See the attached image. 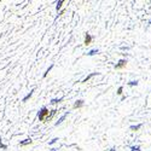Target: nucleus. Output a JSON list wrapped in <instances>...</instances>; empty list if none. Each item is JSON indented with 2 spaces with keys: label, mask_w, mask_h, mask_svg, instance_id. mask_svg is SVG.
<instances>
[{
  "label": "nucleus",
  "mask_w": 151,
  "mask_h": 151,
  "mask_svg": "<svg viewBox=\"0 0 151 151\" xmlns=\"http://www.w3.org/2000/svg\"><path fill=\"white\" fill-rule=\"evenodd\" d=\"M56 111H57V110H52L51 114L48 115V109H47L46 106H42L41 110L37 112V117H39V120L42 121V122H47V121H50V120L53 117V115L56 114Z\"/></svg>",
  "instance_id": "f257e3e1"
},
{
  "label": "nucleus",
  "mask_w": 151,
  "mask_h": 151,
  "mask_svg": "<svg viewBox=\"0 0 151 151\" xmlns=\"http://www.w3.org/2000/svg\"><path fill=\"white\" fill-rule=\"evenodd\" d=\"M83 105V100H76V102H75V104H74V109H78V108H81Z\"/></svg>",
  "instance_id": "f03ea898"
},
{
  "label": "nucleus",
  "mask_w": 151,
  "mask_h": 151,
  "mask_svg": "<svg viewBox=\"0 0 151 151\" xmlns=\"http://www.w3.org/2000/svg\"><path fill=\"white\" fill-rule=\"evenodd\" d=\"M126 63H127V60H126V59H121V60L119 62V64H116V65H115V68H116V69H119V68H122V67L126 64Z\"/></svg>",
  "instance_id": "7ed1b4c3"
},
{
  "label": "nucleus",
  "mask_w": 151,
  "mask_h": 151,
  "mask_svg": "<svg viewBox=\"0 0 151 151\" xmlns=\"http://www.w3.org/2000/svg\"><path fill=\"white\" fill-rule=\"evenodd\" d=\"M32 142H33V140L30 139V138H28V139H24L23 142H21V143H19V145H21V146H24V145H28V144H32Z\"/></svg>",
  "instance_id": "20e7f679"
},
{
  "label": "nucleus",
  "mask_w": 151,
  "mask_h": 151,
  "mask_svg": "<svg viewBox=\"0 0 151 151\" xmlns=\"http://www.w3.org/2000/svg\"><path fill=\"white\" fill-rule=\"evenodd\" d=\"M67 116H68V112H67V114H64V115H63V116H62V117H60V119H59V120H58V121L56 122V126H58V124H60V123H62L63 121H64V119H65Z\"/></svg>",
  "instance_id": "39448f33"
},
{
  "label": "nucleus",
  "mask_w": 151,
  "mask_h": 151,
  "mask_svg": "<svg viewBox=\"0 0 151 151\" xmlns=\"http://www.w3.org/2000/svg\"><path fill=\"white\" fill-rule=\"evenodd\" d=\"M91 40H92V37H91V35H90V34H86V39H85V44H86V45H88V44L91 42Z\"/></svg>",
  "instance_id": "423d86ee"
},
{
  "label": "nucleus",
  "mask_w": 151,
  "mask_h": 151,
  "mask_svg": "<svg viewBox=\"0 0 151 151\" xmlns=\"http://www.w3.org/2000/svg\"><path fill=\"white\" fill-rule=\"evenodd\" d=\"M33 92H34V90H32V91L29 92V94H28V96H26V97H24V98H23V102H27V100H28V99H29V98L33 96Z\"/></svg>",
  "instance_id": "0eeeda50"
},
{
  "label": "nucleus",
  "mask_w": 151,
  "mask_h": 151,
  "mask_svg": "<svg viewBox=\"0 0 151 151\" xmlns=\"http://www.w3.org/2000/svg\"><path fill=\"white\" fill-rule=\"evenodd\" d=\"M94 75H97V73H92L91 75H88V76H87V78H86V79H85V80H83L82 82H87V81H88V80H90V79H91L92 76H94Z\"/></svg>",
  "instance_id": "6e6552de"
},
{
  "label": "nucleus",
  "mask_w": 151,
  "mask_h": 151,
  "mask_svg": "<svg viewBox=\"0 0 151 151\" xmlns=\"http://www.w3.org/2000/svg\"><path fill=\"white\" fill-rule=\"evenodd\" d=\"M98 52H99L98 50H91V51L87 53V55H88V56H93V55H96V53H98Z\"/></svg>",
  "instance_id": "1a4fd4ad"
},
{
  "label": "nucleus",
  "mask_w": 151,
  "mask_h": 151,
  "mask_svg": "<svg viewBox=\"0 0 151 151\" xmlns=\"http://www.w3.org/2000/svg\"><path fill=\"white\" fill-rule=\"evenodd\" d=\"M140 127H142V124H138V126H132L131 129H132V131H137V129H139Z\"/></svg>",
  "instance_id": "9d476101"
},
{
  "label": "nucleus",
  "mask_w": 151,
  "mask_h": 151,
  "mask_svg": "<svg viewBox=\"0 0 151 151\" xmlns=\"http://www.w3.org/2000/svg\"><path fill=\"white\" fill-rule=\"evenodd\" d=\"M60 100H62V98H59V99H52L51 100V104H57L58 102H60Z\"/></svg>",
  "instance_id": "9b49d317"
},
{
  "label": "nucleus",
  "mask_w": 151,
  "mask_h": 151,
  "mask_svg": "<svg viewBox=\"0 0 151 151\" xmlns=\"http://www.w3.org/2000/svg\"><path fill=\"white\" fill-rule=\"evenodd\" d=\"M52 68H53V65H51V67H50V68H48V69L46 70V73L44 74V78H46V76H47V74H48L50 71H51V69H52Z\"/></svg>",
  "instance_id": "f8f14e48"
},
{
  "label": "nucleus",
  "mask_w": 151,
  "mask_h": 151,
  "mask_svg": "<svg viewBox=\"0 0 151 151\" xmlns=\"http://www.w3.org/2000/svg\"><path fill=\"white\" fill-rule=\"evenodd\" d=\"M62 4H63V0H60V1H58V4H57V6H56V9H57V11L60 9V6H62Z\"/></svg>",
  "instance_id": "ddd939ff"
},
{
  "label": "nucleus",
  "mask_w": 151,
  "mask_h": 151,
  "mask_svg": "<svg viewBox=\"0 0 151 151\" xmlns=\"http://www.w3.org/2000/svg\"><path fill=\"white\" fill-rule=\"evenodd\" d=\"M57 140H58V139H57V138H55V139H52V140H51V142H50L48 144H50V145H52V144H55V143H56Z\"/></svg>",
  "instance_id": "4468645a"
},
{
  "label": "nucleus",
  "mask_w": 151,
  "mask_h": 151,
  "mask_svg": "<svg viewBox=\"0 0 151 151\" xmlns=\"http://www.w3.org/2000/svg\"><path fill=\"white\" fill-rule=\"evenodd\" d=\"M131 149H132L133 151H139V146H132Z\"/></svg>",
  "instance_id": "2eb2a0df"
},
{
  "label": "nucleus",
  "mask_w": 151,
  "mask_h": 151,
  "mask_svg": "<svg viewBox=\"0 0 151 151\" xmlns=\"http://www.w3.org/2000/svg\"><path fill=\"white\" fill-rule=\"evenodd\" d=\"M0 146H1V147H3V149H4V150H5V149H6V145H4V144H3V143H1V139H0Z\"/></svg>",
  "instance_id": "dca6fc26"
},
{
  "label": "nucleus",
  "mask_w": 151,
  "mask_h": 151,
  "mask_svg": "<svg viewBox=\"0 0 151 151\" xmlns=\"http://www.w3.org/2000/svg\"><path fill=\"white\" fill-rule=\"evenodd\" d=\"M137 83H138L137 81H131V82H129V85H131V86H134V85H137Z\"/></svg>",
  "instance_id": "f3484780"
},
{
  "label": "nucleus",
  "mask_w": 151,
  "mask_h": 151,
  "mask_svg": "<svg viewBox=\"0 0 151 151\" xmlns=\"http://www.w3.org/2000/svg\"><path fill=\"white\" fill-rule=\"evenodd\" d=\"M117 93H119V94H121V93H122V87H120V88L117 90Z\"/></svg>",
  "instance_id": "a211bd4d"
},
{
  "label": "nucleus",
  "mask_w": 151,
  "mask_h": 151,
  "mask_svg": "<svg viewBox=\"0 0 151 151\" xmlns=\"http://www.w3.org/2000/svg\"><path fill=\"white\" fill-rule=\"evenodd\" d=\"M111 151H116V150L115 149H111Z\"/></svg>",
  "instance_id": "6ab92c4d"
}]
</instances>
